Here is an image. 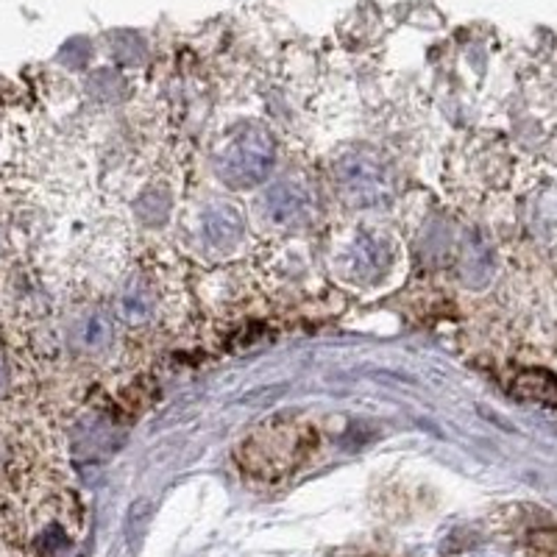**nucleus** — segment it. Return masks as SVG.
<instances>
[{"mask_svg":"<svg viewBox=\"0 0 557 557\" xmlns=\"http://www.w3.org/2000/svg\"><path fill=\"white\" fill-rule=\"evenodd\" d=\"M337 184L348 201L368 207L387 196V171L374 157L355 153L337 165Z\"/></svg>","mask_w":557,"mask_h":557,"instance_id":"3","label":"nucleus"},{"mask_svg":"<svg viewBox=\"0 0 557 557\" xmlns=\"http://www.w3.org/2000/svg\"><path fill=\"white\" fill-rule=\"evenodd\" d=\"M76 337L78 346L87 348V351H98V348L107 346L109 341V321L103 315H87L82 323L76 326Z\"/></svg>","mask_w":557,"mask_h":557,"instance_id":"7","label":"nucleus"},{"mask_svg":"<svg viewBox=\"0 0 557 557\" xmlns=\"http://www.w3.org/2000/svg\"><path fill=\"white\" fill-rule=\"evenodd\" d=\"M312 446L315 441L301 424H271L248 435L240 449V466L251 480L278 482L310 457Z\"/></svg>","mask_w":557,"mask_h":557,"instance_id":"1","label":"nucleus"},{"mask_svg":"<svg viewBox=\"0 0 557 557\" xmlns=\"http://www.w3.org/2000/svg\"><path fill=\"white\" fill-rule=\"evenodd\" d=\"M530 555L532 557H557V532L541 530L530 535Z\"/></svg>","mask_w":557,"mask_h":557,"instance_id":"8","label":"nucleus"},{"mask_svg":"<svg viewBox=\"0 0 557 557\" xmlns=\"http://www.w3.org/2000/svg\"><path fill=\"white\" fill-rule=\"evenodd\" d=\"M276 162V143L262 126H243L218 148L215 168L218 176L235 187L251 190L265 182Z\"/></svg>","mask_w":557,"mask_h":557,"instance_id":"2","label":"nucleus"},{"mask_svg":"<svg viewBox=\"0 0 557 557\" xmlns=\"http://www.w3.org/2000/svg\"><path fill=\"white\" fill-rule=\"evenodd\" d=\"M9 385V371H7V362H3V355H0V396L7 393Z\"/></svg>","mask_w":557,"mask_h":557,"instance_id":"9","label":"nucleus"},{"mask_svg":"<svg viewBox=\"0 0 557 557\" xmlns=\"http://www.w3.org/2000/svg\"><path fill=\"white\" fill-rule=\"evenodd\" d=\"M387 262H391V248L382 235H360L343 257V268L355 282H374L385 273Z\"/></svg>","mask_w":557,"mask_h":557,"instance_id":"4","label":"nucleus"},{"mask_svg":"<svg viewBox=\"0 0 557 557\" xmlns=\"http://www.w3.org/2000/svg\"><path fill=\"white\" fill-rule=\"evenodd\" d=\"M268 215L276 223H298L310 218L312 212V196L307 187H301L298 182H282L276 184L265 198Z\"/></svg>","mask_w":557,"mask_h":557,"instance_id":"5","label":"nucleus"},{"mask_svg":"<svg viewBox=\"0 0 557 557\" xmlns=\"http://www.w3.org/2000/svg\"><path fill=\"white\" fill-rule=\"evenodd\" d=\"M207 232L215 243H235L243 235V218L235 207L228 203H218L207 215Z\"/></svg>","mask_w":557,"mask_h":557,"instance_id":"6","label":"nucleus"}]
</instances>
